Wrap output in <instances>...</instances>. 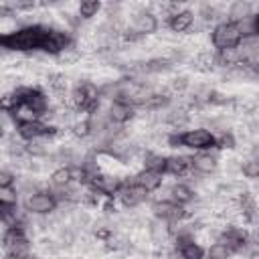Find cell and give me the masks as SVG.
<instances>
[{"instance_id":"cell-29","label":"cell","mask_w":259,"mask_h":259,"mask_svg":"<svg viewBox=\"0 0 259 259\" xmlns=\"http://www.w3.org/2000/svg\"><path fill=\"white\" fill-rule=\"evenodd\" d=\"M61 63H65V65H73V63H77L79 59H81V51H77V49H69V51H65L63 55H59L57 57Z\"/></svg>"},{"instance_id":"cell-28","label":"cell","mask_w":259,"mask_h":259,"mask_svg":"<svg viewBox=\"0 0 259 259\" xmlns=\"http://www.w3.org/2000/svg\"><path fill=\"white\" fill-rule=\"evenodd\" d=\"M0 204H18V192H16V186L0 188Z\"/></svg>"},{"instance_id":"cell-7","label":"cell","mask_w":259,"mask_h":259,"mask_svg":"<svg viewBox=\"0 0 259 259\" xmlns=\"http://www.w3.org/2000/svg\"><path fill=\"white\" fill-rule=\"evenodd\" d=\"M152 214L158 221L168 223V225L182 223V221H186L190 217V212L182 204H178V202H174L170 198L168 200H156V202H152Z\"/></svg>"},{"instance_id":"cell-31","label":"cell","mask_w":259,"mask_h":259,"mask_svg":"<svg viewBox=\"0 0 259 259\" xmlns=\"http://www.w3.org/2000/svg\"><path fill=\"white\" fill-rule=\"evenodd\" d=\"M170 89H172V93H182V91H186V89H188V79H186L184 75L174 77V79L170 81Z\"/></svg>"},{"instance_id":"cell-23","label":"cell","mask_w":259,"mask_h":259,"mask_svg":"<svg viewBox=\"0 0 259 259\" xmlns=\"http://www.w3.org/2000/svg\"><path fill=\"white\" fill-rule=\"evenodd\" d=\"M101 10V2L97 0H85L77 6V16L81 20H91L93 16H97V12Z\"/></svg>"},{"instance_id":"cell-11","label":"cell","mask_w":259,"mask_h":259,"mask_svg":"<svg viewBox=\"0 0 259 259\" xmlns=\"http://www.w3.org/2000/svg\"><path fill=\"white\" fill-rule=\"evenodd\" d=\"M158 16L152 12V10H148V8H142V10H138L134 16H132V28L136 30V32H140L142 36H148V34H154L156 30H158Z\"/></svg>"},{"instance_id":"cell-3","label":"cell","mask_w":259,"mask_h":259,"mask_svg":"<svg viewBox=\"0 0 259 259\" xmlns=\"http://www.w3.org/2000/svg\"><path fill=\"white\" fill-rule=\"evenodd\" d=\"M71 109L87 113L89 117L99 109V99H101V89L91 83V81H81L71 89Z\"/></svg>"},{"instance_id":"cell-8","label":"cell","mask_w":259,"mask_h":259,"mask_svg":"<svg viewBox=\"0 0 259 259\" xmlns=\"http://www.w3.org/2000/svg\"><path fill=\"white\" fill-rule=\"evenodd\" d=\"M251 235L245 227H239V225H227L221 233H219V241L223 245H227L233 253H243L247 243H249Z\"/></svg>"},{"instance_id":"cell-10","label":"cell","mask_w":259,"mask_h":259,"mask_svg":"<svg viewBox=\"0 0 259 259\" xmlns=\"http://www.w3.org/2000/svg\"><path fill=\"white\" fill-rule=\"evenodd\" d=\"M174 249L180 259H206V249L194 239V235L174 237Z\"/></svg>"},{"instance_id":"cell-26","label":"cell","mask_w":259,"mask_h":259,"mask_svg":"<svg viewBox=\"0 0 259 259\" xmlns=\"http://www.w3.org/2000/svg\"><path fill=\"white\" fill-rule=\"evenodd\" d=\"M231 255H233V251L227 245H223L221 241L208 245V249H206V259H231Z\"/></svg>"},{"instance_id":"cell-1","label":"cell","mask_w":259,"mask_h":259,"mask_svg":"<svg viewBox=\"0 0 259 259\" xmlns=\"http://www.w3.org/2000/svg\"><path fill=\"white\" fill-rule=\"evenodd\" d=\"M51 30L53 26L42 22L24 24L20 28L0 34V47L8 53H36V51L45 53Z\"/></svg>"},{"instance_id":"cell-21","label":"cell","mask_w":259,"mask_h":259,"mask_svg":"<svg viewBox=\"0 0 259 259\" xmlns=\"http://www.w3.org/2000/svg\"><path fill=\"white\" fill-rule=\"evenodd\" d=\"M93 132H95V125H93L91 117H83V119H77V121H73V125H71V134H73L75 138H79V140H85V138H89Z\"/></svg>"},{"instance_id":"cell-16","label":"cell","mask_w":259,"mask_h":259,"mask_svg":"<svg viewBox=\"0 0 259 259\" xmlns=\"http://www.w3.org/2000/svg\"><path fill=\"white\" fill-rule=\"evenodd\" d=\"M192 170L190 166V158L188 156H166V164H164V174L170 176H186Z\"/></svg>"},{"instance_id":"cell-25","label":"cell","mask_w":259,"mask_h":259,"mask_svg":"<svg viewBox=\"0 0 259 259\" xmlns=\"http://www.w3.org/2000/svg\"><path fill=\"white\" fill-rule=\"evenodd\" d=\"M239 170H241V174H243L245 178H249V180H257V178H259V160L251 156V158H247V160L241 162Z\"/></svg>"},{"instance_id":"cell-32","label":"cell","mask_w":259,"mask_h":259,"mask_svg":"<svg viewBox=\"0 0 259 259\" xmlns=\"http://www.w3.org/2000/svg\"><path fill=\"white\" fill-rule=\"evenodd\" d=\"M253 28H255V34L259 36V12L253 14Z\"/></svg>"},{"instance_id":"cell-9","label":"cell","mask_w":259,"mask_h":259,"mask_svg":"<svg viewBox=\"0 0 259 259\" xmlns=\"http://www.w3.org/2000/svg\"><path fill=\"white\" fill-rule=\"evenodd\" d=\"M148 190H144L142 186H138L134 180H123V186L119 188V192H117V200L121 202V206H125V208H136V206H140L142 202H146V198H148Z\"/></svg>"},{"instance_id":"cell-6","label":"cell","mask_w":259,"mask_h":259,"mask_svg":"<svg viewBox=\"0 0 259 259\" xmlns=\"http://www.w3.org/2000/svg\"><path fill=\"white\" fill-rule=\"evenodd\" d=\"M59 198L53 190H32L28 192V196L24 198V210L30 212V214H38V217H45V214H51L57 210L59 206Z\"/></svg>"},{"instance_id":"cell-19","label":"cell","mask_w":259,"mask_h":259,"mask_svg":"<svg viewBox=\"0 0 259 259\" xmlns=\"http://www.w3.org/2000/svg\"><path fill=\"white\" fill-rule=\"evenodd\" d=\"M227 14H229V22H243L245 18H251L253 16V4L251 2H243V0H237L233 2L229 8H227Z\"/></svg>"},{"instance_id":"cell-4","label":"cell","mask_w":259,"mask_h":259,"mask_svg":"<svg viewBox=\"0 0 259 259\" xmlns=\"http://www.w3.org/2000/svg\"><path fill=\"white\" fill-rule=\"evenodd\" d=\"M210 45L214 47V51H235L243 45V32L239 28V24L223 20L219 24L212 26L210 30Z\"/></svg>"},{"instance_id":"cell-5","label":"cell","mask_w":259,"mask_h":259,"mask_svg":"<svg viewBox=\"0 0 259 259\" xmlns=\"http://www.w3.org/2000/svg\"><path fill=\"white\" fill-rule=\"evenodd\" d=\"M16 136L24 142H38L42 138L59 136V127L53 123H45L42 119H20L14 123Z\"/></svg>"},{"instance_id":"cell-18","label":"cell","mask_w":259,"mask_h":259,"mask_svg":"<svg viewBox=\"0 0 259 259\" xmlns=\"http://www.w3.org/2000/svg\"><path fill=\"white\" fill-rule=\"evenodd\" d=\"M168 194H170V200H174V202H178V204H182V206L190 204V202L196 198V192H194L188 184H184V182H176V184H172Z\"/></svg>"},{"instance_id":"cell-2","label":"cell","mask_w":259,"mask_h":259,"mask_svg":"<svg viewBox=\"0 0 259 259\" xmlns=\"http://www.w3.org/2000/svg\"><path fill=\"white\" fill-rule=\"evenodd\" d=\"M170 148H188L194 152H210L217 148V136L206 127H194L184 132H170L166 136Z\"/></svg>"},{"instance_id":"cell-14","label":"cell","mask_w":259,"mask_h":259,"mask_svg":"<svg viewBox=\"0 0 259 259\" xmlns=\"http://www.w3.org/2000/svg\"><path fill=\"white\" fill-rule=\"evenodd\" d=\"M132 180H134L138 186H142L144 190L154 192V190H158V188L162 186V182H164V174H162V172H154V170H146V168H142L140 172H136V174L132 176Z\"/></svg>"},{"instance_id":"cell-12","label":"cell","mask_w":259,"mask_h":259,"mask_svg":"<svg viewBox=\"0 0 259 259\" xmlns=\"http://www.w3.org/2000/svg\"><path fill=\"white\" fill-rule=\"evenodd\" d=\"M107 117L111 123L115 125H125L127 121H132L136 117V107L127 101H119V99H113L111 105H109V111H107Z\"/></svg>"},{"instance_id":"cell-22","label":"cell","mask_w":259,"mask_h":259,"mask_svg":"<svg viewBox=\"0 0 259 259\" xmlns=\"http://www.w3.org/2000/svg\"><path fill=\"white\" fill-rule=\"evenodd\" d=\"M144 160V168L146 170H154V172H162L164 174V164H166V156L158 154V152H146L142 156Z\"/></svg>"},{"instance_id":"cell-27","label":"cell","mask_w":259,"mask_h":259,"mask_svg":"<svg viewBox=\"0 0 259 259\" xmlns=\"http://www.w3.org/2000/svg\"><path fill=\"white\" fill-rule=\"evenodd\" d=\"M237 146V140L233 136V132H223L221 136H217V148L219 150H233Z\"/></svg>"},{"instance_id":"cell-17","label":"cell","mask_w":259,"mask_h":259,"mask_svg":"<svg viewBox=\"0 0 259 259\" xmlns=\"http://www.w3.org/2000/svg\"><path fill=\"white\" fill-rule=\"evenodd\" d=\"M174 59H170V57H156V59H150V61H144L140 67H138V71L140 73H146V75H156V73H166V71H170L172 67H174Z\"/></svg>"},{"instance_id":"cell-20","label":"cell","mask_w":259,"mask_h":259,"mask_svg":"<svg viewBox=\"0 0 259 259\" xmlns=\"http://www.w3.org/2000/svg\"><path fill=\"white\" fill-rule=\"evenodd\" d=\"M51 184H53L55 188H65V186L73 184L71 166H59L57 170H53V174H51Z\"/></svg>"},{"instance_id":"cell-24","label":"cell","mask_w":259,"mask_h":259,"mask_svg":"<svg viewBox=\"0 0 259 259\" xmlns=\"http://www.w3.org/2000/svg\"><path fill=\"white\" fill-rule=\"evenodd\" d=\"M47 85H49V89H51L53 93H57V95H65V91H67V87H69L67 77L61 75V73H49V75H47Z\"/></svg>"},{"instance_id":"cell-13","label":"cell","mask_w":259,"mask_h":259,"mask_svg":"<svg viewBox=\"0 0 259 259\" xmlns=\"http://www.w3.org/2000/svg\"><path fill=\"white\" fill-rule=\"evenodd\" d=\"M190 158V166H192V172L196 174H202V176H208L212 172H217L219 168V158L210 152H196Z\"/></svg>"},{"instance_id":"cell-15","label":"cell","mask_w":259,"mask_h":259,"mask_svg":"<svg viewBox=\"0 0 259 259\" xmlns=\"http://www.w3.org/2000/svg\"><path fill=\"white\" fill-rule=\"evenodd\" d=\"M194 12L192 10H188V8H182L180 12H176L166 24H168V28L172 30V32H178V34H184V32H188L192 26H194Z\"/></svg>"},{"instance_id":"cell-30","label":"cell","mask_w":259,"mask_h":259,"mask_svg":"<svg viewBox=\"0 0 259 259\" xmlns=\"http://www.w3.org/2000/svg\"><path fill=\"white\" fill-rule=\"evenodd\" d=\"M16 182V174L8 168H2L0 170V188H8V186H14Z\"/></svg>"}]
</instances>
